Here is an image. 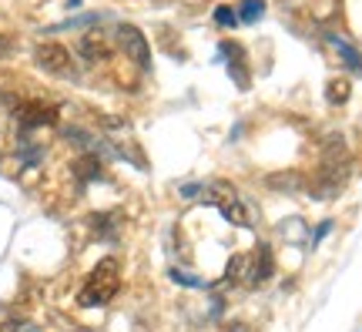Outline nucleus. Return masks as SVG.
<instances>
[{
  "mask_svg": "<svg viewBox=\"0 0 362 332\" xmlns=\"http://www.w3.org/2000/svg\"><path fill=\"white\" fill-rule=\"evenodd\" d=\"M117 289H121V265H117V258H101L98 265L90 268V275H88V282H84V289H81L78 302L88 309L107 306L117 295Z\"/></svg>",
  "mask_w": 362,
  "mask_h": 332,
  "instance_id": "obj_1",
  "label": "nucleus"
},
{
  "mask_svg": "<svg viewBox=\"0 0 362 332\" xmlns=\"http://www.w3.org/2000/svg\"><path fill=\"white\" fill-rule=\"evenodd\" d=\"M34 61H37V67H44V71H47V74H54V77H74V74H78L74 54L67 51L64 44H54V40H47V44H37V47H34Z\"/></svg>",
  "mask_w": 362,
  "mask_h": 332,
  "instance_id": "obj_2",
  "label": "nucleus"
},
{
  "mask_svg": "<svg viewBox=\"0 0 362 332\" xmlns=\"http://www.w3.org/2000/svg\"><path fill=\"white\" fill-rule=\"evenodd\" d=\"M117 44H121V51L128 61H134L138 67H151V47H148V40L138 27L131 24H121L117 27Z\"/></svg>",
  "mask_w": 362,
  "mask_h": 332,
  "instance_id": "obj_3",
  "label": "nucleus"
},
{
  "mask_svg": "<svg viewBox=\"0 0 362 332\" xmlns=\"http://www.w3.org/2000/svg\"><path fill=\"white\" fill-rule=\"evenodd\" d=\"M17 125L24 131L30 128H47V125H57V111L51 104H40V101H27L17 108Z\"/></svg>",
  "mask_w": 362,
  "mask_h": 332,
  "instance_id": "obj_4",
  "label": "nucleus"
},
{
  "mask_svg": "<svg viewBox=\"0 0 362 332\" xmlns=\"http://www.w3.org/2000/svg\"><path fill=\"white\" fill-rule=\"evenodd\" d=\"M325 40H329V47L342 57V64L349 67V71H356V74H362V51L359 47H352L346 38H339V34H325Z\"/></svg>",
  "mask_w": 362,
  "mask_h": 332,
  "instance_id": "obj_5",
  "label": "nucleus"
},
{
  "mask_svg": "<svg viewBox=\"0 0 362 332\" xmlns=\"http://www.w3.org/2000/svg\"><path fill=\"white\" fill-rule=\"evenodd\" d=\"M81 54H84V61H88V64H101V61L111 57L107 40H104L101 34H88V38H81Z\"/></svg>",
  "mask_w": 362,
  "mask_h": 332,
  "instance_id": "obj_6",
  "label": "nucleus"
},
{
  "mask_svg": "<svg viewBox=\"0 0 362 332\" xmlns=\"http://www.w3.org/2000/svg\"><path fill=\"white\" fill-rule=\"evenodd\" d=\"M235 13H238V21H242V24H255L262 13H265V0H245Z\"/></svg>",
  "mask_w": 362,
  "mask_h": 332,
  "instance_id": "obj_7",
  "label": "nucleus"
},
{
  "mask_svg": "<svg viewBox=\"0 0 362 332\" xmlns=\"http://www.w3.org/2000/svg\"><path fill=\"white\" fill-rule=\"evenodd\" d=\"M325 101H329V104H346V101H349V81H329Z\"/></svg>",
  "mask_w": 362,
  "mask_h": 332,
  "instance_id": "obj_8",
  "label": "nucleus"
},
{
  "mask_svg": "<svg viewBox=\"0 0 362 332\" xmlns=\"http://www.w3.org/2000/svg\"><path fill=\"white\" fill-rule=\"evenodd\" d=\"M215 24H221V27H235L238 24V13L228 7V4H221V7H215Z\"/></svg>",
  "mask_w": 362,
  "mask_h": 332,
  "instance_id": "obj_9",
  "label": "nucleus"
},
{
  "mask_svg": "<svg viewBox=\"0 0 362 332\" xmlns=\"http://www.w3.org/2000/svg\"><path fill=\"white\" fill-rule=\"evenodd\" d=\"M171 279L181 282V285H188V289H205V285H208L205 279H194V275H188V272H178V268L171 272Z\"/></svg>",
  "mask_w": 362,
  "mask_h": 332,
  "instance_id": "obj_10",
  "label": "nucleus"
},
{
  "mask_svg": "<svg viewBox=\"0 0 362 332\" xmlns=\"http://www.w3.org/2000/svg\"><path fill=\"white\" fill-rule=\"evenodd\" d=\"M269 185H282V188H288V192H296L298 185H302V178H298V175H272Z\"/></svg>",
  "mask_w": 362,
  "mask_h": 332,
  "instance_id": "obj_11",
  "label": "nucleus"
},
{
  "mask_svg": "<svg viewBox=\"0 0 362 332\" xmlns=\"http://www.w3.org/2000/svg\"><path fill=\"white\" fill-rule=\"evenodd\" d=\"M329 231H332V222H322V225L315 229V235H312V245H319V242L325 239V235H329Z\"/></svg>",
  "mask_w": 362,
  "mask_h": 332,
  "instance_id": "obj_12",
  "label": "nucleus"
},
{
  "mask_svg": "<svg viewBox=\"0 0 362 332\" xmlns=\"http://www.w3.org/2000/svg\"><path fill=\"white\" fill-rule=\"evenodd\" d=\"M232 332H248V329H245V326H235V329H232Z\"/></svg>",
  "mask_w": 362,
  "mask_h": 332,
  "instance_id": "obj_13",
  "label": "nucleus"
}]
</instances>
